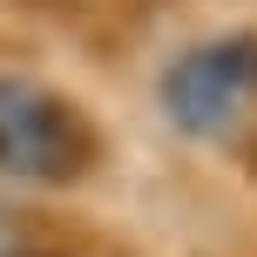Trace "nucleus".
Masks as SVG:
<instances>
[{
	"label": "nucleus",
	"mask_w": 257,
	"mask_h": 257,
	"mask_svg": "<svg viewBox=\"0 0 257 257\" xmlns=\"http://www.w3.org/2000/svg\"><path fill=\"white\" fill-rule=\"evenodd\" d=\"M163 115L196 142H223L257 115V34H223L196 41L156 81Z\"/></svg>",
	"instance_id": "f257e3e1"
},
{
	"label": "nucleus",
	"mask_w": 257,
	"mask_h": 257,
	"mask_svg": "<svg viewBox=\"0 0 257 257\" xmlns=\"http://www.w3.org/2000/svg\"><path fill=\"white\" fill-rule=\"evenodd\" d=\"M95 156V136L75 102L27 75H0V176L14 183H68Z\"/></svg>",
	"instance_id": "f03ea898"
}]
</instances>
